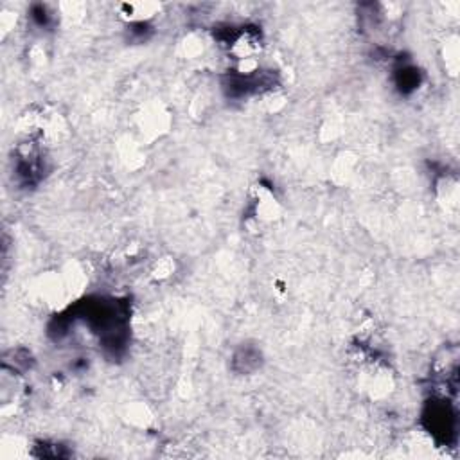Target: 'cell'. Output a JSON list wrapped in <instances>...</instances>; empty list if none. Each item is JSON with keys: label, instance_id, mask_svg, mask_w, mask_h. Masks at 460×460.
Masks as SVG:
<instances>
[{"label": "cell", "instance_id": "6da1fadb", "mask_svg": "<svg viewBox=\"0 0 460 460\" xmlns=\"http://www.w3.org/2000/svg\"><path fill=\"white\" fill-rule=\"evenodd\" d=\"M159 11V6L151 2H130L121 6V15L130 22H146Z\"/></svg>", "mask_w": 460, "mask_h": 460}]
</instances>
